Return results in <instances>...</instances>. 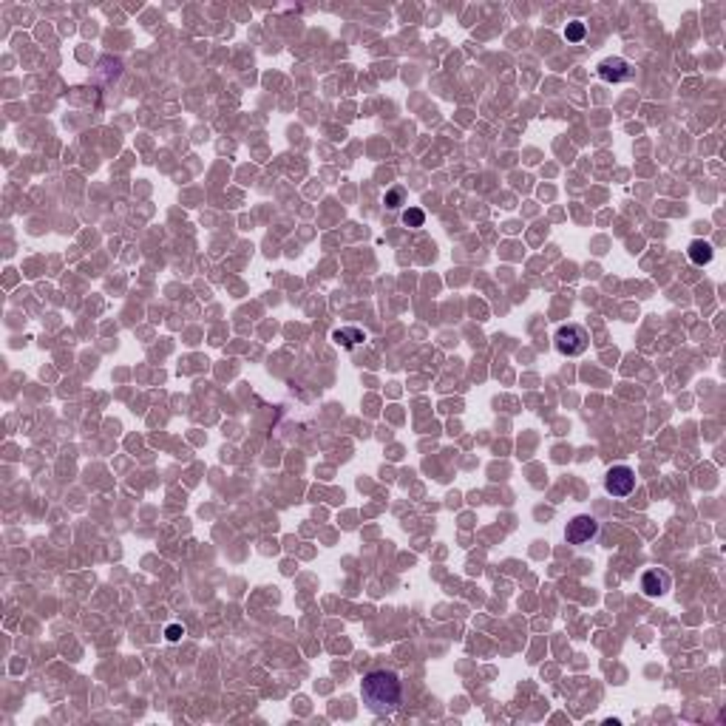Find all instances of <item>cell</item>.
Masks as SVG:
<instances>
[{"mask_svg": "<svg viewBox=\"0 0 726 726\" xmlns=\"http://www.w3.org/2000/svg\"><path fill=\"white\" fill-rule=\"evenodd\" d=\"M360 695H363V701H366V706L375 715H392L400 706V698H403L400 678L394 672H389V670H375L369 675H363Z\"/></svg>", "mask_w": 726, "mask_h": 726, "instance_id": "cell-1", "label": "cell"}, {"mask_svg": "<svg viewBox=\"0 0 726 726\" xmlns=\"http://www.w3.org/2000/svg\"><path fill=\"white\" fill-rule=\"evenodd\" d=\"M553 343H556L559 355L576 357V355H582V352L587 349L590 338H587L585 327H579V324H562V327L556 330V335H553Z\"/></svg>", "mask_w": 726, "mask_h": 726, "instance_id": "cell-2", "label": "cell"}, {"mask_svg": "<svg viewBox=\"0 0 726 726\" xmlns=\"http://www.w3.org/2000/svg\"><path fill=\"white\" fill-rule=\"evenodd\" d=\"M604 488H608V494H613V497H630L633 488H635V474H633V468H627V465L610 468L608 477H604Z\"/></svg>", "mask_w": 726, "mask_h": 726, "instance_id": "cell-3", "label": "cell"}, {"mask_svg": "<svg viewBox=\"0 0 726 726\" xmlns=\"http://www.w3.org/2000/svg\"><path fill=\"white\" fill-rule=\"evenodd\" d=\"M596 534H598V522H596L593 516H587V513L573 516V519L568 522V528H564V539H568L571 545H585V542H590Z\"/></svg>", "mask_w": 726, "mask_h": 726, "instance_id": "cell-4", "label": "cell"}, {"mask_svg": "<svg viewBox=\"0 0 726 726\" xmlns=\"http://www.w3.org/2000/svg\"><path fill=\"white\" fill-rule=\"evenodd\" d=\"M641 590H644V596H650V598L664 596L670 590V573L658 571V568H650L647 573L641 576Z\"/></svg>", "mask_w": 726, "mask_h": 726, "instance_id": "cell-5", "label": "cell"}, {"mask_svg": "<svg viewBox=\"0 0 726 726\" xmlns=\"http://www.w3.org/2000/svg\"><path fill=\"white\" fill-rule=\"evenodd\" d=\"M633 71H630V65L621 60V57H610V60H601L598 63V77L601 79H608V83H621V79H627Z\"/></svg>", "mask_w": 726, "mask_h": 726, "instance_id": "cell-6", "label": "cell"}, {"mask_svg": "<svg viewBox=\"0 0 726 726\" xmlns=\"http://www.w3.org/2000/svg\"><path fill=\"white\" fill-rule=\"evenodd\" d=\"M687 256H690V261H693V264L704 267V264H709V261H712L715 250H712V245H709V241H704V238H695V241H690Z\"/></svg>", "mask_w": 726, "mask_h": 726, "instance_id": "cell-7", "label": "cell"}, {"mask_svg": "<svg viewBox=\"0 0 726 726\" xmlns=\"http://www.w3.org/2000/svg\"><path fill=\"white\" fill-rule=\"evenodd\" d=\"M332 341H338L343 349H352V346H357L360 341H366V332L355 330V327H346V330H335V332H332Z\"/></svg>", "mask_w": 726, "mask_h": 726, "instance_id": "cell-8", "label": "cell"}, {"mask_svg": "<svg viewBox=\"0 0 726 726\" xmlns=\"http://www.w3.org/2000/svg\"><path fill=\"white\" fill-rule=\"evenodd\" d=\"M403 224H406V227H423L426 224V213L420 208H409L406 213H403Z\"/></svg>", "mask_w": 726, "mask_h": 726, "instance_id": "cell-9", "label": "cell"}, {"mask_svg": "<svg viewBox=\"0 0 726 726\" xmlns=\"http://www.w3.org/2000/svg\"><path fill=\"white\" fill-rule=\"evenodd\" d=\"M585 34H587V29H585V23H579V20L568 23V29H564V37H568L571 43H579V40H585Z\"/></svg>", "mask_w": 726, "mask_h": 726, "instance_id": "cell-10", "label": "cell"}, {"mask_svg": "<svg viewBox=\"0 0 726 726\" xmlns=\"http://www.w3.org/2000/svg\"><path fill=\"white\" fill-rule=\"evenodd\" d=\"M403 196H406V190L403 187H392L389 193H386V208H400V201H403Z\"/></svg>", "mask_w": 726, "mask_h": 726, "instance_id": "cell-11", "label": "cell"}, {"mask_svg": "<svg viewBox=\"0 0 726 726\" xmlns=\"http://www.w3.org/2000/svg\"><path fill=\"white\" fill-rule=\"evenodd\" d=\"M165 635H168V641H179V638L185 635V630H182L179 624H171V627L165 630Z\"/></svg>", "mask_w": 726, "mask_h": 726, "instance_id": "cell-12", "label": "cell"}]
</instances>
